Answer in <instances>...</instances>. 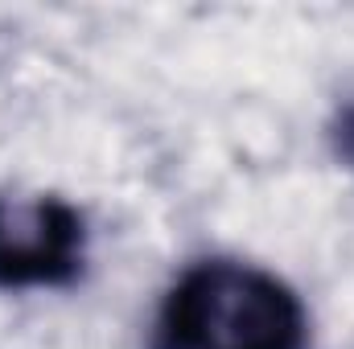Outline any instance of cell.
<instances>
[{"label": "cell", "instance_id": "obj_1", "mask_svg": "<svg viewBox=\"0 0 354 349\" xmlns=\"http://www.w3.org/2000/svg\"><path fill=\"white\" fill-rule=\"evenodd\" d=\"M149 349H309V312L280 275L214 255L169 283Z\"/></svg>", "mask_w": 354, "mask_h": 349}, {"label": "cell", "instance_id": "obj_3", "mask_svg": "<svg viewBox=\"0 0 354 349\" xmlns=\"http://www.w3.org/2000/svg\"><path fill=\"white\" fill-rule=\"evenodd\" d=\"M330 144H334V152L354 169V103H346V107L334 115V123H330Z\"/></svg>", "mask_w": 354, "mask_h": 349}, {"label": "cell", "instance_id": "obj_2", "mask_svg": "<svg viewBox=\"0 0 354 349\" xmlns=\"http://www.w3.org/2000/svg\"><path fill=\"white\" fill-rule=\"evenodd\" d=\"M87 267V218L54 193L0 197V288H71Z\"/></svg>", "mask_w": 354, "mask_h": 349}]
</instances>
